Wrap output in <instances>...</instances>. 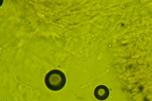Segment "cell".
I'll return each instance as SVG.
<instances>
[{
	"label": "cell",
	"instance_id": "1",
	"mask_svg": "<svg viewBox=\"0 0 152 101\" xmlns=\"http://www.w3.org/2000/svg\"><path fill=\"white\" fill-rule=\"evenodd\" d=\"M66 82L65 75L58 70H52L45 76V83L48 89L52 91H59L62 89Z\"/></svg>",
	"mask_w": 152,
	"mask_h": 101
},
{
	"label": "cell",
	"instance_id": "2",
	"mask_svg": "<svg viewBox=\"0 0 152 101\" xmlns=\"http://www.w3.org/2000/svg\"><path fill=\"white\" fill-rule=\"evenodd\" d=\"M94 95L99 100H104L110 95V90L105 85H98L94 90Z\"/></svg>",
	"mask_w": 152,
	"mask_h": 101
}]
</instances>
